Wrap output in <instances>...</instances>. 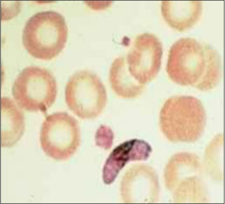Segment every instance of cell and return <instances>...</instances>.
Wrapping results in <instances>:
<instances>
[{"instance_id":"cell-9","label":"cell","mask_w":225,"mask_h":204,"mask_svg":"<svg viewBox=\"0 0 225 204\" xmlns=\"http://www.w3.org/2000/svg\"><path fill=\"white\" fill-rule=\"evenodd\" d=\"M20 108L12 99L1 98V144L3 147L14 145L24 133L25 117Z\"/></svg>"},{"instance_id":"cell-10","label":"cell","mask_w":225,"mask_h":204,"mask_svg":"<svg viewBox=\"0 0 225 204\" xmlns=\"http://www.w3.org/2000/svg\"><path fill=\"white\" fill-rule=\"evenodd\" d=\"M163 12L170 25L179 31L188 29L194 24L201 14L200 1H164Z\"/></svg>"},{"instance_id":"cell-2","label":"cell","mask_w":225,"mask_h":204,"mask_svg":"<svg viewBox=\"0 0 225 204\" xmlns=\"http://www.w3.org/2000/svg\"><path fill=\"white\" fill-rule=\"evenodd\" d=\"M202 103L194 97L175 96L168 99L159 115V125L164 136L173 142H193L202 134L206 125Z\"/></svg>"},{"instance_id":"cell-4","label":"cell","mask_w":225,"mask_h":204,"mask_svg":"<svg viewBox=\"0 0 225 204\" xmlns=\"http://www.w3.org/2000/svg\"><path fill=\"white\" fill-rule=\"evenodd\" d=\"M57 93L56 81L52 74L45 68L35 66L22 70L12 88L17 105L30 112L46 111L55 102Z\"/></svg>"},{"instance_id":"cell-12","label":"cell","mask_w":225,"mask_h":204,"mask_svg":"<svg viewBox=\"0 0 225 204\" xmlns=\"http://www.w3.org/2000/svg\"><path fill=\"white\" fill-rule=\"evenodd\" d=\"M201 182L195 178L184 180L181 183L175 194L177 202L192 201L194 202L204 201L206 194Z\"/></svg>"},{"instance_id":"cell-1","label":"cell","mask_w":225,"mask_h":204,"mask_svg":"<svg viewBox=\"0 0 225 204\" xmlns=\"http://www.w3.org/2000/svg\"><path fill=\"white\" fill-rule=\"evenodd\" d=\"M166 70L170 79L177 84L209 91L220 81V57L209 45L192 38H182L170 48Z\"/></svg>"},{"instance_id":"cell-8","label":"cell","mask_w":225,"mask_h":204,"mask_svg":"<svg viewBox=\"0 0 225 204\" xmlns=\"http://www.w3.org/2000/svg\"><path fill=\"white\" fill-rule=\"evenodd\" d=\"M162 55L159 43L153 46H138L128 55V70L136 80L144 84L151 81L158 73Z\"/></svg>"},{"instance_id":"cell-7","label":"cell","mask_w":225,"mask_h":204,"mask_svg":"<svg viewBox=\"0 0 225 204\" xmlns=\"http://www.w3.org/2000/svg\"><path fill=\"white\" fill-rule=\"evenodd\" d=\"M151 151L150 145L141 140L133 139L118 145L110 153L104 166L103 177L104 182L110 184L128 162L146 159Z\"/></svg>"},{"instance_id":"cell-3","label":"cell","mask_w":225,"mask_h":204,"mask_svg":"<svg viewBox=\"0 0 225 204\" xmlns=\"http://www.w3.org/2000/svg\"><path fill=\"white\" fill-rule=\"evenodd\" d=\"M68 29L64 17L52 11L40 12L31 17L23 31V45L34 58L50 60L63 49Z\"/></svg>"},{"instance_id":"cell-6","label":"cell","mask_w":225,"mask_h":204,"mask_svg":"<svg viewBox=\"0 0 225 204\" xmlns=\"http://www.w3.org/2000/svg\"><path fill=\"white\" fill-rule=\"evenodd\" d=\"M40 141L42 150L48 156L57 160L68 159L75 152L80 143L77 121L65 112L48 115L42 124Z\"/></svg>"},{"instance_id":"cell-5","label":"cell","mask_w":225,"mask_h":204,"mask_svg":"<svg viewBox=\"0 0 225 204\" xmlns=\"http://www.w3.org/2000/svg\"><path fill=\"white\" fill-rule=\"evenodd\" d=\"M65 98L70 110L84 119L96 118L106 104V92L95 74L86 70L77 71L71 76L65 90Z\"/></svg>"},{"instance_id":"cell-11","label":"cell","mask_w":225,"mask_h":204,"mask_svg":"<svg viewBox=\"0 0 225 204\" xmlns=\"http://www.w3.org/2000/svg\"><path fill=\"white\" fill-rule=\"evenodd\" d=\"M109 79L112 90L118 96L122 98L138 97L144 86L132 76L123 59L120 58L113 62L110 70Z\"/></svg>"}]
</instances>
